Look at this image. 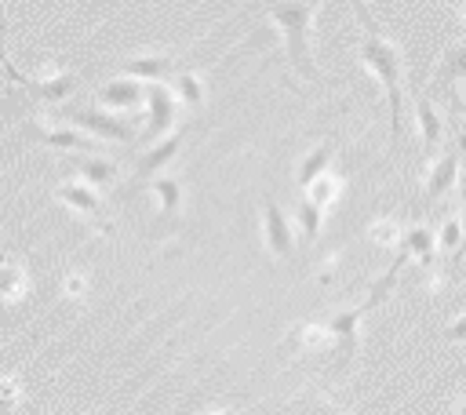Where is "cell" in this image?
Here are the masks:
<instances>
[{
	"instance_id": "83f0119b",
	"label": "cell",
	"mask_w": 466,
	"mask_h": 415,
	"mask_svg": "<svg viewBox=\"0 0 466 415\" xmlns=\"http://www.w3.org/2000/svg\"><path fill=\"white\" fill-rule=\"evenodd\" d=\"M84 291H87L84 273H69V277H66V295H73V299H76V295H84Z\"/></svg>"
},
{
	"instance_id": "ffe728a7",
	"label": "cell",
	"mask_w": 466,
	"mask_h": 415,
	"mask_svg": "<svg viewBox=\"0 0 466 415\" xmlns=\"http://www.w3.org/2000/svg\"><path fill=\"white\" fill-rule=\"evenodd\" d=\"M171 91H175V98L182 102V106H204V98H208V91H204V80L197 76V73H175V80H171Z\"/></svg>"
},
{
	"instance_id": "603a6c76",
	"label": "cell",
	"mask_w": 466,
	"mask_h": 415,
	"mask_svg": "<svg viewBox=\"0 0 466 415\" xmlns=\"http://www.w3.org/2000/svg\"><path fill=\"white\" fill-rule=\"evenodd\" d=\"M25 291V269L15 262H0V299H18Z\"/></svg>"
},
{
	"instance_id": "5b68a950",
	"label": "cell",
	"mask_w": 466,
	"mask_h": 415,
	"mask_svg": "<svg viewBox=\"0 0 466 415\" xmlns=\"http://www.w3.org/2000/svg\"><path fill=\"white\" fill-rule=\"evenodd\" d=\"M55 193H58V200H62L66 208H73L76 215H84L91 226H98L102 233H113V226H109V215H106V204H102L98 189H91V186H87V182H80V178H69V182H62Z\"/></svg>"
},
{
	"instance_id": "277c9868",
	"label": "cell",
	"mask_w": 466,
	"mask_h": 415,
	"mask_svg": "<svg viewBox=\"0 0 466 415\" xmlns=\"http://www.w3.org/2000/svg\"><path fill=\"white\" fill-rule=\"evenodd\" d=\"M175 116H178V98L167 84H146V142H160L164 135L175 131Z\"/></svg>"
},
{
	"instance_id": "44dd1931",
	"label": "cell",
	"mask_w": 466,
	"mask_h": 415,
	"mask_svg": "<svg viewBox=\"0 0 466 415\" xmlns=\"http://www.w3.org/2000/svg\"><path fill=\"white\" fill-rule=\"evenodd\" d=\"M339 193H342V182H339L335 175H320V178H317L309 189H302V197H309V200H313L320 211H328V208L339 200Z\"/></svg>"
},
{
	"instance_id": "d4e9b609",
	"label": "cell",
	"mask_w": 466,
	"mask_h": 415,
	"mask_svg": "<svg viewBox=\"0 0 466 415\" xmlns=\"http://www.w3.org/2000/svg\"><path fill=\"white\" fill-rule=\"evenodd\" d=\"M466 248V237H462V222L459 215L444 218L441 229H437V251H462Z\"/></svg>"
},
{
	"instance_id": "52a82bcc",
	"label": "cell",
	"mask_w": 466,
	"mask_h": 415,
	"mask_svg": "<svg viewBox=\"0 0 466 415\" xmlns=\"http://www.w3.org/2000/svg\"><path fill=\"white\" fill-rule=\"evenodd\" d=\"M98 102L102 109L109 113H127V109H138L146 102V87L142 80H131V76H113L98 87Z\"/></svg>"
},
{
	"instance_id": "d6986e66",
	"label": "cell",
	"mask_w": 466,
	"mask_h": 415,
	"mask_svg": "<svg viewBox=\"0 0 466 415\" xmlns=\"http://www.w3.org/2000/svg\"><path fill=\"white\" fill-rule=\"evenodd\" d=\"M291 222L302 229V240H317L320 229H324V211H320L309 197H302V200L295 204V218H291Z\"/></svg>"
},
{
	"instance_id": "30bf717a",
	"label": "cell",
	"mask_w": 466,
	"mask_h": 415,
	"mask_svg": "<svg viewBox=\"0 0 466 415\" xmlns=\"http://www.w3.org/2000/svg\"><path fill=\"white\" fill-rule=\"evenodd\" d=\"M124 76L131 80H146V84H164L171 73H175V58L171 55H138V58H127L120 66Z\"/></svg>"
},
{
	"instance_id": "7a4b0ae2",
	"label": "cell",
	"mask_w": 466,
	"mask_h": 415,
	"mask_svg": "<svg viewBox=\"0 0 466 415\" xmlns=\"http://www.w3.org/2000/svg\"><path fill=\"white\" fill-rule=\"evenodd\" d=\"M317 7H320V0H273L269 4V18L280 29L288 62L309 84H320V69H317L313 51H309V25H313V11Z\"/></svg>"
},
{
	"instance_id": "ba28073f",
	"label": "cell",
	"mask_w": 466,
	"mask_h": 415,
	"mask_svg": "<svg viewBox=\"0 0 466 415\" xmlns=\"http://www.w3.org/2000/svg\"><path fill=\"white\" fill-rule=\"evenodd\" d=\"M400 248H404L400 255H404L408 262H419L422 269H430V273H433V262H437V229H433V226L419 222V226L404 229Z\"/></svg>"
},
{
	"instance_id": "4316f807",
	"label": "cell",
	"mask_w": 466,
	"mask_h": 415,
	"mask_svg": "<svg viewBox=\"0 0 466 415\" xmlns=\"http://www.w3.org/2000/svg\"><path fill=\"white\" fill-rule=\"evenodd\" d=\"M444 339H448V342H455V346H459V342H466V313H462V317H455V320L444 328Z\"/></svg>"
},
{
	"instance_id": "9c48e42d",
	"label": "cell",
	"mask_w": 466,
	"mask_h": 415,
	"mask_svg": "<svg viewBox=\"0 0 466 415\" xmlns=\"http://www.w3.org/2000/svg\"><path fill=\"white\" fill-rule=\"evenodd\" d=\"M364 313H368V309H364V302H360V306L342 309V313H335V317L328 320V335H331V342H335V349H339L342 360L353 357V349H357V324H360Z\"/></svg>"
},
{
	"instance_id": "ac0fdd59",
	"label": "cell",
	"mask_w": 466,
	"mask_h": 415,
	"mask_svg": "<svg viewBox=\"0 0 466 415\" xmlns=\"http://www.w3.org/2000/svg\"><path fill=\"white\" fill-rule=\"evenodd\" d=\"M153 197H157V208H160V215H178L182 211V182L178 178H171V175H157L153 178Z\"/></svg>"
},
{
	"instance_id": "4fadbf2b",
	"label": "cell",
	"mask_w": 466,
	"mask_h": 415,
	"mask_svg": "<svg viewBox=\"0 0 466 415\" xmlns=\"http://www.w3.org/2000/svg\"><path fill=\"white\" fill-rule=\"evenodd\" d=\"M462 175V164H459V153H441L437 160H430V171H426V197L437 200L444 197Z\"/></svg>"
},
{
	"instance_id": "7402d4cb",
	"label": "cell",
	"mask_w": 466,
	"mask_h": 415,
	"mask_svg": "<svg viewBox=\"0 0 466 415\" xmlns=\"http://www.w3.org/2000/svg\"><path fill=\"white\" fill-rule=\"evenodd\" d=\"M368 237H371L379 248H400V240H404V226L393 222V218H379V222L368 226Z\"/></svg>"
},
{
	"instance_id": "7c38bea8",
	"label": "cell",
	"mask_w": 466,
	"mask_h": 415,
	"mask_svg": "<svg viewBox=\"0 0 466 415\" xmlns=\"http://www.w3.org/2000/svg\"><path fill=\"white\" fill-rule=\"evenodd\" d=\"M36 138L40 142H47L51 149H69V153H95L98 149V142L91 138V135H84V131H76V127H55V124H36Z\"/></svg>"
},
{
	"instance_id": "f546056e",
	"label": "cell",
	"mask_w": 466,
	"mask_h": 415,
	"mask_svg": "<svg viewBox=\"0 0 466 415\" xmlns=\"http://www.w3.org/2000/svg\"><path fill=\"white\" fill-rule=\"evenodd\" d=\"M7 33V18H4V7H0V36Z\"/></svg>"
},
{
	"instance_id": "836d02e7",
	"label": "cell",
	"mask_w": 466,
	"mask_h": 415,
	"mask_svg": "<svg viewBox=\"0 0 466 415\" xmlns=\"http://www.w3.org/2000/svg\"><path fill=\"white\" fill-rule=\"evenodd\" d=\"M462 102H466V91H462Z\"/></svg>"
},
{
	"instance_id": "3957f363",
	"label": "cell",
	"mask_w": 466,
	"mask_h": 415,
	"mask_svg": "<svg viewBox=\"0 0 466 415\" xmlns=\"http://www.w3.org/2000/svg\"><path fill=\"white\" fill-rule=\"evenodd\" d=\"M62 116L69 120V127H76V131L91 135L95 142H98V138H102V142H131V138H135V127H131L124 116L109 113V109L73 106V109H62Z\"/></svg>"
},
{
	"instance_id": "4dcf8cb0",
	"label": "cell",
	"mask_w": 466,
	"mask_h": 415,
	"mask_svg": "<svg viewBox=\"0 0 466 415\" xmlns=\"http://www.w3.org/2000/svg\"><path fill=\"white\" fill-rule=\"evenodd\" d=\"M455 415H466V400H462V404H459V411H455Z\"/></svg>"
},
{
	"instance_id": "cb8c5ba5",
	"label": "cell",
	"mask_w": 466,
	"mask_h": 415,
	"mask_svg": "<svg viewBox=\"0 0 466 415\" xmlns=\"http://www.w3.org/2000/svg\"><path fill=\"white\" fill-rule=\"evenodd\" d=\"M441 84H455V80H466V44L451 47L441 62V73H437Z\"/></svg>"
},
{
	"instance_id": "1f68e13d",
	"label": "cell",
	"mask_w": 466,
	"mask_h": 415,
	"mask_svg": "<svg viewBox=\"0 0 466 415\" xmlns=\"http://www.w3.org/2000/svg\"><path fill=\"white\" fill-rule=\"evenodd\" d=\"M208 415H233V411H208Z\"/></svg>"
},
{
	"instance_id": "2e32d148",
	"label": "cell",
	"mask_w": 466,
	"mask_h": 415,
	"mask_svg": "<svg viewBox=\"0 0 466 415\" xmlns=\"http://www.w3.org/2000/svg\"><path fill=\"white\" fill-rule=\"evenodd\" d=\"M76 87V76L73 73H47V76H33V95L40 102H66Z\"/></svg>"
},
{
	"instance_id": "6da1fadb",
	"label": "cell",
	"mask_w": 466,
	"mask_h": 415,
	"mask_svg": "<svg viewBox=\"0 0 466 415\" xmlns=\"http://www.w3.org/2000/svg\"><path fill=\"white\" fill-rule=\"evenodd\" d=\"M353 11L360 15V25H364V40H360V62L368 66V73L382 84L386 91V102H390V146H397L400 138V127H404V55L393 40H386L379 33V22L368 15L364 0H353Z\"/></svg>"
},
{
	"instance_id": "484cf974",
	"label": "cell",
	"mask_w": 466,
	"mask_h": 415,
	"mask_svg": "<svg viewBox=\"0 0 466 415\" xmlns=\"http://www.w3.org/2000/svg\"><path fill=\"white\" fill-rule=\"evenodd\" d=\"M18 408V382L0 379V415H15Z\"/></svg>"
},
{
	"instance_id": "5bb4252c",
	"label": "cell",
	"mask_w": 466,
	"mask_h": 415,
	"mask_svg": "<svg viewBox=\"0 0 466 415\" xmlns=\"http://www.w3.org/2000/svg\"><path fill=\"white\" fill-rule=\"evenodd\" d=\"M182 142H186V127H175L171 135H164L160 142H153V146L142 153V160H138V175H153V178H157V171L175 160V153L182 149Z\"/></svg>"
},
{
	"instance_id": "d6a6232c",
	"label": "cell",
	"mask_w": 466,
	"mask_h": 415,
	"mask_svg": "<svg viewBox=\"0 0 466 415\" xmlns=\"http://www.w3.org/2000/svg\"><path fill=\"white\" fill-rule=\"evenodd\" d=\"M455 4H462V7H466V0H455Z\"/></svg>"
},
{
	"instance_id": "9a60e30c",
	"label": "cell",
	"mask_w": 466,
	"mask_h": 415,
	"mask_svg": "<svg viewBox=\"0 0 466 415\" xmlns=\"http://www.w3.org/2000/svg\"><path fill=\"white\" fill-rule=\"evenodd\" d=\"M76 171H80V182H87L91 189H109V186L116 182V175H120L116 160H109V157H98V153H87V157H80V160H76Z\"/></svg>"
},
{
	"instance_id": "f1b7e54d",
	"label": "cell",
	"mask_w": 466,
	"mask_h": 415,
	"mask_svg": "<svg viewBox=\"0 0 466 415\" xmlns=\"http://www.w3.org/2000/svg\"><path fill=\"white\" fill-rule=\"evenodd\" d=\"M459 222H462V237H466V171L459 175Z\"/></svg>"
},
{
	"instance_id": "8992f818",
	"label": "cell",
	"mask_w": 466,
	"mask_h": 415,
	"mask_svg": "<svg viewBox=\"0 0 466 415\" xmlns=\"http://www.w3.org/2000/svg\"><path fill=\"white\" fill-rule=\"evenodd\" d=\"M262 244L273 258H291L295 251V229H291V218L284 215V208L266 197L262 200Z\"/></svg>"
},
{
	"instance_id": "e0dca14e",
	"label": "cell",
	"mask_w": 466,
	"mask_h": 415,
	"mask_svg": "<svg viewBox=\"0 0 466 415\" xmlns=\"http://www.w3.org/2000/svg\"><path fill=\"white\" fill-rule=\"evenodd\" d=\"M331 157H335V146H331V142L313 146V149L302 157V164H299V186H302V189H309V186H313L320 175H328Z\"/></svg>"
},
{
	"instance_id": "8fae6325",
	"label": "cell",
	"mask_w": 466,
	"mask_h": 415,
	"mask_svg": "<svg viewBox=\"0 0 466 415\" xmlns=\"http://www.w3.org/2000/svg\"><path fill=\"white\" fill-rule=\"evenodd\" d=\"M415 127H419V138H422V153L433 157L437 146L444 142V120H441L433 98H426V95L415 102Z\"/></svg>"
}]
</instances>
